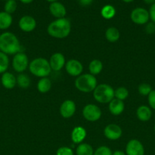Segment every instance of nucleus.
Wrapping results in <instances>:
<instances>
[{"label": "nucleus", "mask_w": 155, "mask_h": 155, "mask_svg": "<svg viewBox=\"0 0 155 155\" xmlns=\"http://www.w3.org/2000/svg\"><path fill=\"white\" fill-rule=\"evenodd\" d=\"M21 46L18 37L11 32L0 34V51L5 54H15L21 52Z\"/></svg>", "instance_id": "obj_1"}, {"label": "nucleus", "mask_w": 155, "mask_h": 155, "mask_svg": "<svg viewBox=\"0 0 155 155\" xmlns=\"http://www.w3.org/2000/svg\"><path fill=\"white\" fill-rule=\"evenodd\" d=\"M71 25V22L67 18H59L49 24L47 33L52 37L56 39H64L70 34Z\"/></svg>", "instance_id": "obj_2"}, {"label": "nucleus", "mask_w": 155, "mask_h": 155, "mask_svg": "<svg viewBox=\"0 0 155 155\" xmlns=\"http://www.w3.org/2000/svg\"><path fill=\"white\" fill-rule=\"evenodd\" d=\"M29 70L33 75L40 78L47 77L52 71L50 62L43 58H37L31 61L29 64Z\"/></svg>", "instance_id": "obj_3"}, {"label": "nucleus", "mask_w": 155, "mask_h": 155, "mask_svg": "<svg viewBox=\"0 0 155 155\" xmlns=\"http://www.w3.org/2000/svg\"><path fill=\"white\" fill-rule=\"evenodd\" d=\"M74 86L76 89L80 92H94L97 86V79L91 74H84L78 77L74 81Z\"/></svg>", "instance_id": "obj_4"}, {"label": "nucleus", "mask_w": 155, "mask_h": 155, "mask_svg": "<svg viewBox=\"0 0 155 155\" xmlns=\"http://www.w3.org/2000/svg\"><path fill=\"white\" fill-rule=\"evenodd\" d=\"M114 89L109 85L103 83L97 85L93 92L94 98L97 102L101 104L109 103L114 98Z\"/></svg>", "instance_id": "obj_5"}, {"label": "nucleus", "mask_w": 155, "mask_h": 155, "mask_svg": "<svg viewBox=\"0 0 155 155\" xmlns=\"http://www.w3.org/2000/svg\"><path fill=\"white\" fill-rule=\"evenodd\" d=\"M83 117L90 122H95L101 117L102 111L100 107L94 104H87L83 109Z\"/></svg>", "instance_id": "obj_6"}, {"label": "nucleus", "mask_w": 155, "mask_h": 155, "mask_svg": "<svg viewBox=\"0 0 155 155\" xmlns=\"http://www.w3.org/2000/svg\"><path fill=\"white\" fill-rule=\"evenodd\" d=\"M131 20L132 22L138 25L147 24L150 20V15L149 12L144 8H136L132 10L130 15Z\"/></svg>", "instance_id": "obj_7"}, {"label": "nucleus", "mask_w": 155, "mask_h": 155, "mask_svg": "<svg viewBox=\"0 0 155 155\" xmlns=\"http://www.w3.org/2000/svg\"><path fill=\"white\" fill-rule=\"evenodd\" d=\"M29 64L28 58L24 52H18L15 54L12 59L13 69L18 73H22L27 68Z\"/></svg>", "instance_id": "obj_8"}, {"label": "nucleus", "mask_w": 155, "mask_h": 155, "mask_svg": "<svg viewBox=\"0 0 155 155\" xmlns=\"http://www.w3.org/2000/svg\"><path fill=\"white\" fill-rule=\"evenodd\" d=\"M126 155H144V148L138 139H132L128 142L126 148Z\"/></svg>", "instance_id": "obj_9"}, {"label": "nucleus", "mask_w": 155, "mask_h": 155, "mask_svg": "<svg viewBox=\"0 0 155 155\" xmlns=\"http://www.w3.org/2000/svg\"><path fill=\"white\" fill-rule=\"evenodd\" d=\"M65 70L70 76L78 77L83 71V65L79 61L71 59L65 64Z\"/></svg>", "instance_id": "obj_10"}, {"label": "nucleus", "mask_w": 155, "mask_h": 155, "mask_svg": "<svg viewBox=\"0 0 155 155\" xmlns=\"http://www.w3.org/2000/svg\"><path fill=\"white\" fill-rule=\"evenodd\" d=\"M122 134V131L119 126L111 124L106 126L104 129V136L109 140H117Z\"/></svg>", "instance_id": "obj_11"}, {"label": "nucleus", "mask_w": 155, "mask_h": 155, "mask_svg": "<svg viewBox=\"0 0 155 155\" xmlns=\"http://www.w3.org/2000/svg\"><path fill=\"white\" fill-rule=\"evenodd\" d=\"M76 110L75 103L72 100H65L61 104L60 109V114L62 115V117L64 118H70L74 114Z\"/></svg>", "instance_id": "obj_12"}, {"label": "nucleus", "mask_w": 155, "mask_h": 155, "mask_svg": "<svg viewBox=\"0 0 155 155\" xmlns=\"http://www.w3.org/2000/svg\"><path fill=\"white\" fill-rule=\"evenodd\" d=\"M18 25H19L20 29L22 31L26 32V33H30V32H32L33 30H35L36 27V20L33 17L25 15L20 19Z\"/></svg>", "instance_id": "obj_13"}, {"label": "nucleus", "mask_w": 155, "mask_h": 155, "mask_svg": "<svg viewBox=\"0 0 155 155\" xmlns=\"http://www.w3.org/2000/svg\"><path fill=\"white\" fill-rule=\"evenodd\" d=\"M50 68L54 71H59L65 64V56L60 52L54 53L50 59Z\"/></svg>", "instance_id": "obj_14"}, {"label": "nucleus", "mask_w": 155, "mask_h": 155, "mask_svg": "<svg viewBox=\"0 0 155 155\" xmlns=\"http://www.w3.org/2000/svg\"><path fill=\"white\" fill-rule=\"evenodd\" d=\"M50 12L53 16L56 18L57 19L59 18H65L66 15V9L65 7L59 2H52L50 5Z\"/></svg>", "instance_id": "obj_15"}, {"label": "nucleus", "mask_w": 155, "mask_h": 155, "mask_svg": "<svg viewBox=\"0 0 155 155\" xmlns=\"http://www.w3.org/2000/svg\"><path fill=\"white\" fill-rule=\"evenodd\" d=\"M86 136L87 132L84 128L82 127H76L71 132V138L74 144H81L84 140Z\"/></svg>", "instance_id": "obj_16"}, {"label": "nucleus", "mask_w": 155, "mask_h": 155, "mask_svg": "<svg viewBox=\"0 0 155 155\" xmlns=\"http://www.w3.org/2000/svg\"><path fill=\"white\" fill-rule=\"evenodd\" d=\"M125 108V104L123 101L119 100L117 98H113L109 103V112L114 116L120 115L123 112Z\"/></svg>", "instance_id": "obj_17"}, {"label": "nucleus", "mask_w": 155, "mask_h": 155, "mask_svg": "<svg viewBox=\"0 0 155 155\" xmlns=\"http://www.w3.org/2000/svg\"><path fill=\"white\" fill-rule=\"evenodd\" d=\"M2 85L4 86L5 89H12L16 86L17 84V78L15 77L14 74L9 72H5L2 74L1 78Z\"/></svg>", "instance_id": "obj_18"}, {"label": "nucleus", "mask_w": 155, "mask_h": 155, "mask_svg": "<svg viewBox=\"0 0 155 155\" xmlns=\"http://www.w3.org/2000/svg\"><path fill=\"white\" fill-rule=\"evenodd\" d=\"M136 115L139 120L142 122H147L152 117L151 109L148 106L141 105L137 109Z\"/></svg>", "instance_id": "obj_19"}, {"label": "nucleus", "mask_w": 155, "mask_h": 155, "mask_svg": "<svg viewBox=\"0 0 155 155\" xmlns=\"http://www.w3.org/2000/svg\"><path fill=\"white\" fill-rule=\"evenodd\" d=\"M12 24V17L5 12H0V30L9 28Z\"/></svg>", "instance_id": "obj_20"}, {"label": "nucleus", "mask_w": 155, "mask_h": 155, "mask_svg": "<svg viewBox=\"0 0 155 155\" xmlns=\"http://www.w3.org/2000/svg\"><path fill=\"white\" fill-rule=\"evenodd\" d=\"M105 37L109 42H115L119 39L120 33L118 29L115 27H109L106 30Z\"/></svg>", "instance_id": "obj_21"}, {"label": "nucleus", "mask_w": 155, "mask_h": 155, "mask_svg": "<svg viewBox=\"0 0 155 155\" xmlns=\"http://www.w3.org/2000/svg\"><path fill=\"white\" fill-rule=\"evenodd\" d=\"M52 82L47 77L41 78L38 81L37 83V89L40 93H46L51 89Z\"/></svg>", "instance_id": "obj_22"}, {"label": "nucleus", "mask_w": 155, "mask_h": 155, "mask_svg": "<svg viewBox=\"0 0 155 155\" xmlns=\"http://www.w3.org/2000/svg\"><path fill=\"white\" fill-rule=\"evenodd\" d=\"M88 68H89L90 74L94 76L97 75L103 70V63L98 59H94V60L91 61Z\"/></svg>", "instance_id": "obj_23"}, {"label": "nucleus", "mask_w": 155, "mask_h": 155, "mask_svg": "<svg viewBox=\"0 0 155 155\" xmlns=\"http://www.w3.org/2000/svg\"><path fill=\"white\" fill-rule=\"evenodd\" d=\"M77 155H94L92 146L88 143H81L76 149Z\"/></svg>", "instance_id": "obj_24"}, {"label": "nucleus", "mask_w": 155, "mask_h": 155, "mask_svg": "<svg viewBox=\"0 0 155 155\" xmlns=\"http://www.w3.org/2000/svg\"><path fill=\"white\" fill-rule=\"evenodd\" d=\"M115 15V8L110 5H106L103 6V8L101 9V15L105 19H112Z\"/></svg>", "instance_id": "obj_25"}, {"label": "nucleus", "mask_w": 155, "mask_h": 155, "mask_svg": "<svg viewBox=\"0 0 155 155\" xmlns=\"http://www.w3.org/2000/svg\"><path fill=\"white\" fill-rule=\"evenodd\" d=\"M17 84L22 89H27L30 85V80L27 75L21 74L17 77Z\"/></svg>", "instance_id": "obj_26"}, {"label": "nucleus", "mask_w": 155, "mask_h": 155, "mask_svg": "<svg viewBox=\"0 0 155 155\" xmlns=\"http://www.w3.org/2000/svg\"><path fill=\"white\" fill-rule=\"evenodd\" d=\"M9 59L7 54L0 51V74H4L9 68Z\"/></svg>", "instance_id": "obj_27"}, {"label": "nucleus", "mask_w": 155, "mask_h": 155, "mask_svg": "<svg viewBox=\"0 0 155 155\" xmlns=\"http://www.w3.org/2000/svg\"><path fill=\"white\" fill-rule=\"evenodd\" d=\"M114 96L117 99L123 101L129 96V91L125 87H119L114 91Z\"/></svg>", "instance_id": "obj_28"}, {"label": "nucleus", "mask_w": 155, "mask_h": 155, "mask_svg": "<svg viewBox=\"0 0 155 155\" xmlns=\"http://www.w3.org/2000/svg\"><path fill=\"white\" fill-rule=\"evenodd\" d=\"M138 92H139L141 95L147 96L153 89H152V87L150 86V85H149L148 83H141V84H140L139 86H138Z\"/></svg>", "instance_id": "obj_29"}, {"label": "nucleus", "mask_w": 155, "mask_h": 155, "mask_svg": "<svg viewBox=\"0 0 155 155\" xmlns=\"http://www.w3.org/2000/svg\"><path fill=\"white\" fill-rule=\"evenodd\" d=\"M5 12H7L8 14H12L16 11L17 9V2L15 0H9L6 1L5 4Z\"/></svg>", "instance_id": "obj_30"}, {"label": "nucleus", "mask_w": 155, "mask_h": 155, "mask_svg": "<svg viewBox=\"0 0 155 155\" xmlns=\"http://www.w3.org/2000/svg\"><path fill=\"white\" fill-rule=\"evenodd\" d=\"M94 155H112V151L106 146H100L94 152Z\"/></svg>", "instance_id": "obj_31"}, {"label": "nucleus", "mask_w": 155, "mask_h": 155, "mask_svg": "<svg viewBox=\"0 0 155 155\" xmlns=\"http://www.w3.org/2000/svg\"><path fill=\"white\" fill-rule=\"evenodd\" d=\"M56 155H74V153L68 147H61L56 151Z\"/></svg>", "instance_id": "obj_32"}, {"label": "nucleus", "mask_w": 155, "mask_h": 155, "mask_svg": "<svg viewBox=\"0 0 155 155\" xmlns=\"http://www.w3.org/2000/svg\"><path fill=\"white\" fill-rule=\"evenodd\" d=\"M147 101H148L149 107L155 110V89H153L147 95Z\"/></svg>", "instance_id": "obj_33"}, {"label": "nucleus", "mask_w": 155, "mask_h": 155, "mask_svg": "<svg viewBox=\"0 0 155 155\" xmlns=\"http://www.w3.org/2000/svg\"><path fill=\"white\" fill-rule=\"evenodd\" d=\"M145 30L147 32V33L148 34H153L155 33V24L153 22L147 23V24L146 25Z\"/></svg>", "instance_id": "obj_34"}, {"label": "nucleus", "mask_w": 155, "mask_h": 155, "mask_svg": "<svg viewBox=\"0 0 155 155\" xmlns=\"http://www.w3.org/2000/svg\"><path fill=\"white\" fill-rule=\"evenodd\" d=\"M149 15H150V19L151 20L152 22L155 24V3L151 5L149 10Z\"/></svg>", "instance_id": "obj_35"}, {"label": "nucleus", "mask_w": 155, "mask_h": 155, "mask_svg": "<svg viewBox=\"0 0 155 155\" xmlns=\"http://www.w3.org/2000/svg\"><path fill=\"white\" fill-rule=\"evenodd\" d=\"M94 0H78L79 3L82 6H88L90 5L93 2Z\"/></svg>", "instance_id": "obj_36"}, {"label": "nucleus", "mask_w": 155, "mask_h": 155, "mask_svg": "<svg viewBox=\"0 0 155 155\" xmlns=\"http://www.w3.org/2000/svg\"><path fill=\"white\" fill-rule=\"evenodd\" d=\"M112 155H126V154L122 151H115V152L112 153Z\"/></svg>", "instance_id": "obj_37"}, {"label": "nucleus", "mask_w": 155, "mask_h": 155, "mask_svg": "<svg viewBox=\"0 0 155 155\" xmlns=\"http://www.w3.org/2000/svg\"><path fill=\"white\" fill-rule=\"evenodd\" d=\"M20 1L24 4H29V3H31L33 0H20Z\"/></svg>", "instance_id": "obj_38"}, {"label": "nucleus", "mask_w": 155, "mask_h": 155, "mask_svg": "<svg viewBox=\"0 0 155 155\" xmlns=\"http://www.w3.org/2000/svg\"><path fill=\"white\" fill-rule=\"evenodd\" d=\"M144 2L147 3V4H151L153 5V3H155V0H144Z\"/></svg>", "instance_id": "obj_39"}, {"label": "nucleus", "mask_w": 155, "mask_h": 155, "mask_svg": "<svg viewBox=\"0 0 155 155\" xmlns=\"http://www.w3.org/2000/svg\"><path fill=\"white\" fill-rule=\"evenodd\" d=\"M123 2H125L126 3H129V2H132V1H134V0H122Z\"/></svg>", "instance_id": "obj_40"}, {"label": "nucleus", "mask_w": 155, "mask_h": 155, "mask_svg": "<svg viewBox=\"0 0 155 155\" xmlns=\"http://www.w3.org/2000/svg\"><path fill=\"white\" fill-rule=\"evenodd\" d=\"M47 2H57L58 0H46Z\"/></svg>", "instance_id": "obj_41"}, {"label": "nucleus", "mask_w": 155, "mask_h": 155, "mask_svg": "<svg viewBox=\"0 0 155 155\" xmlns=\"http://www.w3.org/2000/svg\"><path fill=\"white\" fill-rule=\"evenodd\" d=\"M153 131H154L155 133V124H154V126H153Z\"/></svg>", "instance_id": "obj_42"}, {"label": "nucleus", "mask_w": 155, "mask_h": 155, "mask_svg": "<svg viewBox=\"0 0 155 155\" xmlns=\"http://www.w3.org/2000/svg\"><path fill=\"white\" fill-rule=\"evenodd\" d=\"M5 1H9V0H5Z\"/></svg>", "instance_id": "obj_43"}]
</instances>
